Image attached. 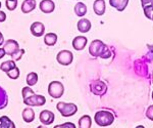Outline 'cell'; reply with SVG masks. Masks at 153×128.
Wrapping results in <instances>:
<instances>
[{
    "mask_svg": "<svg viewBox=\"0 0 153 128\" xmlns=\"http://www.w3.org/2000/svg\"><path fill=\"white\" fill-rule=\"evenodd\" d=\"M114 115L112 114L111 112L106 110H101L96 112L95 116H94V120L95 123L98 125V126L101 127H106V126H110L113 122H114Z\"/></svg>",
    "mask_w": 153,
    "mask_h": 128,
    "instance_id": "2",
    "label": "cell"
},
{
    "mask_svg": "<svg viewBox=\"0 0 153 128\" xmlns=\"http://www.w3.org/2000/svg\"><path fill=\"white\" fill-rule=\"evenodd\" d=\"M93 10L98 16H103L106 11L105 0H95L94 3H93Z\"/></svg>",
    "mask_w": 153,
    "mask_h": 128,
    "instance_id": "13",
    "label": "cell"
},
{
    "mask_svg": "<svg viewBox=\"0 0 153 128\" xmlns=\"http://www.w3.org/2000/svg\"><path fill=\"white\" fill-rule=\"evenodd\" d=\"M56 61L62 66H70L74 61V55L70 50H60L56 55Z\"/></svg>",
    "mask_w": 153,
    "mask_h": 128,
    "instance_id": "7",
    "label": "cell"
},
{
    "mask_svg": "<svg viewBox=\"0 0 153 128\" xmlns=\"http://www.w3.org/2000/svg\"><path fill=\"white\" fill-rule=\"evenodd\" d=\"M136 128H145L144 126H143V125H139V126H137Z\"/></svg>",
    "mask_w": 153,
    "mask_h": 128,
    "instance_id": "37",
    "label": "cell"
},
{
    "mask_svg": "<svg viewBox=\"0 0 153 128\" xmlns=\"http://www.w3.org/2000/svg\"><path fill=\"white\" fill-rule=\"evenodd\" d=\"M16 61H14L13 60H9V61H3V63L0 65V70L6 74L7 72H9V71L12 70V69L16 68Z\"/></svg>",
    "mask_w": 153,
    "mask_h": 128,
    "instance_id": "24",
    "label": "cell"
},
{
    "mask_svg": "<svg viewBox=\"0 0 153 128\" xmlns=\"http://www.w3.org/2000/svg\"><path fill=\"white\" fill-rule=\"evenodd\" d=\"M90 87V91L93 93L94 95H97V97H103L106 92H107V85H106L105 82L101 80H94L90 83L89 85Z\"/></svg>",
    "mask_w": 153,
    "mask_h": 128,
    "instance_id": "5",
    "label": "cell"
},
{
    "mask_svg": "<svg viewBox=\"0 0 153 128\" xmlns=\"http://www.w3.org/2000/svg\"><path fill=\"white\" fill-rule=\"evenodd\" d=\"M39 120L43 125H50L55 120V115L49 110H43L39 115Z\"/></svg>",
    "mask_w": 153,
    "mask_h": 128,
    "instance_id": "9",
    "label": "cell"
},
{
    "mask_svg": "<svg viewBox=\"0 0 153 128\" xmlns=\"http://www.w3.org/2000/svg\"><path fill=\"white\" fill-rule=\"evenodd\" d=\"M6 21V13L4 11L0 10V23H3Z\"/></svg>",
    "mask_w": 153,
    "mask_h": 128,
    "instance_id": "34",
    "label": "cell"
},
{
    "mask_svg": "<svg viewBox=\"0 0 153 128\" xmlns=\"http://www.w3.org/2000/svg\"><path fill=\"white\" fill-rule=\"evenodd\" d=\"M8 105V95L6 90L2 86H0V110L5 109Z\"/></svg>",
    "mask_w": 153,
    "mask_h": 128,
    "instance_id": "20",
    "label": "cell"
},
{
    "mask_svg": "<svg viewBox=\"0 0 153 128\" xmlns=\"http://www.w3.org/2000/svg\"><path fill=\"white\" fill-rule=\"evenodd\" d=\"M3 48H4V50H5L6 55L11 56L13 53H16L19 49V44L18 41L14 40V39H8V40H6L5 43H4Z\"/></svg>",
    "mask_w": 153,
    "mask_h": 128,
    "instance_id": "8",
    "label": "cell"
},
{
    "mask_svg": "<svg viewBox=\"0 0 153 128\" xmlns=\"http://www.w3.org/2000/svg\"><path fill=\"white\" fill-rule=\"evenodd\" d=\"M25 49H23V48H19L18 51H16V53H13L10 58H11V60H13L14 61H21L22 60V58H23V55H25Z\"/></svg>",
    "mask_w": 153,
    "mask_h": 128,
    "instance_id": "30",
    "label": "cell"
},
{
    "mask_svg": "<svg viewBox=\"0 0 153 128\" xmlns=\"http://www.w3.org/2000/svg\"><path fill=\"white\" fill-rule=\"evenodd\" d=\"M65 93V86L59 81H52L48 85V94L52 98H60Z\"/></svg>",
    "mask_w": 153,
    "mask_h": 128,
    "instance_id": "4",
    "label": "cell"
},
{
    "mask_svg": "<svg viewBox=\"0 0 153 128\" xmlns=\"http://www.w3.org/2000/svg\"><path fill=\"white\" fill-rule=\"evenodd\" d=\"M3 44H4V37L2 35L1 32H0V46L3 45Z\"/></svg>",
    "mask_w": 153,
    "mask_h": 128,
    "instance_id": "36",
    "label": "cell"
},
{
    "mask_svg": "<svg viewBox=\"0 0 153 128\" xmlns=\"http://www.w3.org/2000/svg\"><path fill=\"white\" fill-rule=\"evenodd\" d=\"M24 104L28 107H42L46 104V98L44 95L41 94H33L30 95L29 97L25 98Z\"/></svg>",
    "mask_w": 153,
    "mask_h": 128,
    "instance_id": "6",
    "label": "cell"
},
{
    "mask_svg": "<svg viewBox=\"0 0 153 128\" xmlns=\"http://www.w3.org/2000/svg\"><path fill=\"white\" fill-rule=\"evenodd\" d=\"M37 6L36 0H24V2L22 3V12L23 13H30L33 10H35Z\"/></svg>",
    "mask_w": 153,
    "mask_h": 128,
    "instance_id": "15",
    "label": "cell"
},
{
    "mask_svg": "<svg viewBox=\"0 0 153 128\" xmlns=\"http://www.w3.org/2000/svg\"><path fill=\"white\" fill-rule=\"evenodd\" d=\"M1 5H2V4H1V1H0V8H1Z\"/></svg>",
    "mask_w": 153,
    "mask_h": 128,
    "instance_id": "40",
    "label": "cell"
},
{
    "mask_svg": "<svg viewBox=\"0 0 153 128\" xmlns=\"http://www.w3.org/2000/svg\"><path fill=\"white\" fill-rule=\"evenodd\" d=\"M22 117H23V120L26 123H32L35 120V112L31 107L25 108L23 110V113H22Z\"/></svg>",
    "mask_w": 153,
    "mask_h": 128,
    "instance_id": "16",
    "label": "cell"
},
{
    "mask_svg": "<svg viewBox=\"0 0 153 128\" xmlns=\"http://www.w3.org/2000/svg\"><path fill=\"white\" fill-rule=\"evenodd\" d=\"M87 42H88V39L87 37L85 36H76L74 38L73 40V47L74 49H76V50L80 51V50H83L84 48L86 47V45H87Z\"/></svg>",
    "mask_w": 153,
    "mask_h": 128,
    "instance_id": "12",
    "label": "cell"
},
{
    "mask_svg": "<svg viewBox=\"0 0 153 128\" xmlns=\"http://www.w3.org/2000/svg\"><path fill=\"white\" fill-rule=\"evenodd\" d=\"M143 8V12H144V16H146L148 19H151L152 21V16H153V4L151 5H146Z\"/></svg>",
    "mask_w": 153,
    "mask_h": 128,
    "instance_id": "26",
    "label": "cell"
},
{
    "mask_svg": "<svg viewBox=\"0 0 153 128\" xmlns=\"http://www.w3.org/2000/svg\"><path fill=\"white\" fill-rule=\"evenodd\" d=\"M6 75H7V77L10 78V79L16 80L19 77V67L13 68L12 70L9 71V72H7Z\"/></svg>",
    "mask_w": 153,
    "mask_h": 128,
    "instance_id": "27",
    "label": "cell"
},
{
    "mask_svg": "<svg viewBox=\"0 0 153 128\" xmlns=\"http://www.w3.org/2000/svg\"><path fill=\"white\" fill-rule=\"evenodd\" d=\"M76 28H78L79 32L81 33H87L91 30L92 28V24L86 18H81V19H79L78 24H76Z\"/></svg>",
    "mask_w": 153,
    "mask_h": 128,
    "instance_id": "14",
    "label": "cell"
},
{
    "mask_svg": "<svg viewBox=\"0 0 153 128\" xmlns=\"http://www.w3.org/2000/svg\"><path fill=\"white\" fill-rule=\"evenodd\" d=\"M74 10H75V13L76 14V16L83 18V16H85L86 13H87L88 8H87V5H86L84 2L79 1L75 5V7H74Z\"/></svg>",
    "mask_w": 153,
    "mask_h": 128,
    "instance_id": "19",
    "label": "cell"
},
{
    "mask_svg": "<svg viewBox=\"0 0 153 128\" xmlns=\"http://www.w3.org/2000/svg\"><path fill=\"white\" fill-rule=\"evenodd\" d=\"M152 83H153V72H152Z\"/></svg>",
    "mask_w": 153,
    "mask_h": 128,
    "instance_id": "39",
    "label": "cell"
},
{
    "mask_svg": "<svg viewBox=\"0 0 153 128\" xmlns=\"http://www.w3.org/2000/svg\"><path fill=\"white\" fill-rule=\"evenodd\" d=\"M152 22H153V16H152Z\"/></svg>",
    "mask_w": 153,
    "mask_h": 128,
    "instance_id": "42",
    "label": "cell"
},
{
    "mask_svg": "<svg viewBox=\"0 0 153 128\" xmlns=\"http://www.w3.org/2000/svg\"><path fill=\"white\" fill-rule=\"evenodd\" d=\"M5 5L9 11H13L18 7V0H5Z\"/></svg>",
    "mask_w": 153,
    "mask_h": 128,
    "instance_id": "28",
    "label": "cell"
},
{
    "mask_svg": "<svg viewBox=\"0 0 153 128\" xmlns=\"http://www.w3.org/2000/svg\"><path fill=\"white\" fill-rule=\"evenodd\" d=\"M89 53L93 56V58H108L111 56V51L108 48V46L99 40V39H95L90 43L89 46Z\"/></svg>",
    "mask_w": 153,
    "mask_h": 128,
    "instance_id": "1",
    "label": "cell"
},
{
    "mask_svg": "<svg viewBox=\"0 0 153 128\" xmlns=\"http://www.w3.org/2000/svg\"><path fill=\"white\" fill-rule=\"evenodd\" d=\"M38 74L35 73V72H30L28 75H27V78H26V82L28 86H34L37 84V82H38Z\"/></svg>",
    "mask_w": 153,
    "mask_h": 128,
    "instance_id": "25",
    "label": "cell"
},
{
    "mask_svg": "<svg viewBox=\"0 0 153 128\" xmlns=\"http://www.w3.org/2000/svg\"><path fill=\"white\" fill-rule=\"evenodd\" d=\"M39 8L44 13H52L55 9V3L53 0H41L39 3Z\"/></svg>",
    "mask_w": 153,
    "mask_h": 128,
    "instance_id": "11",
    "label": "cell"
},
{
    "mask_svg": "<svg viewBox=\"0 0 153 128\" xmlns=\"http://www.w3.org/2000/svg\"><path fill=\"white\" fill-rule=\"evenodd\" d=\"M56 109L61 114L62 117H71L78 112V107L73 103L59 102L56 105Z\"/></svg>",
    "mask_w": 153,
    "mask_h": 128,
    "instance_id": "3",
    "label": "cell"
},
{
    "mask_svg": "<svg viewBox=\"0 0 153 128\" xmlns=\"http://www.w3.org/2000/svg\"><path fill=\"white\" fill-rule=\"evenodd\" d=\"M109 4L117 11H124L129 4V0H109Z\"/></svg>",
    "mask_w": 153,
    "mask_h": 128,
    "instance_id": "17",
    "label": "cell"
},
{
    "mask_svg": "<svg viewBox=\"0 0 153 128\" xmlns=\"http://www.w3.org/2000/svg\"><path fill=\"white\" fill-rule=\"evenodd\" d=\"M152 100H153V91H152Z\"/></svg>",
    "mask_w": 153,
    "mask_h": 128,
    "instance_id": "41",
    "label": "cell"
},
{
    "mask_svg": "<svg viewBox=\"0 0 153 128\" xmlns=\"http://www.w3.org/2000/svg\"><path fill=\"white\" fill-rule=\"evenodd\" d=\"M54 128H76V126L71 122H65L63 124H59L54 126Z\"/></svg>",
    "mask_w": 153,
    "mask_h": 128,
    "instance_id": "31",
    "label": "cell"
},
{
    "mask_svg": "<svg viewBox=\"0 0 153 128\" xmlns=\"http://www.w3.org/2000/svg\"><path fill=\"white\" fill-rule=\"evenodd\" d=\"M92 119L89 115H84L79 119V128H91Z\"/></svg>",
    "mask_w": 153,
    "mask_h": 128,
    "instance_id": "22",
    "label": "cell"
},
{
    "mask_svg": "<svg viewBox=\"0 0 153 128\" xmlns=\"http://www.w3.org/2000/svg\"><path fill=\"white\" fill-rule=\"evenodd\" d=\"M37 128H46L45 126H44V125H40V126H38Z\"/></svg>",
    "mask_w": 153,
    "mask_h": 128,
    "instance_id": "38",
    "label": "cell"
},
{
    "mask_svg": "<svg viewBox=\"0 0 153 128\" xmlns=\"http://www.w3.org/2000/svg\"><path fill=\"white\" fill-rule=\"evenodd\" d=\"M5 50H4L3 47H0V60H1L2 58H4V55H5Z\"/></svg>",
    "mask_w": 153,
    "mask_h": 128,
    "instance_id": "35",
    "label": "cell"
},
{
    "mask_svg": "<svg viewBox=\"0 0 153 128\" xmlns=\"http://www.w3.org/2000/svg\"><path fill=\"white\" fill-rule=\"evenodd\" d=\"M146 117L149 120L153 121V105H151V106H149V107H148V109L146 111Z\"/></svg>",
    "mask_w": 153,
    "mask_h": 128,
    "instance_id": "32",
    "label": "cell"
},
{
    "mask_svg": "<svg viewBox=\"0 0 153 128\" xmlns=\"http://www.w3.org/2000/svg\"><path fill=\"white\" fill-rule=\"evenodd\" d=\"M0 128H16L13 121L7 116L0 117Z\"/></svg>",
    "mask_w": 153,
    "mask_h": 128,
    "instance_id": "23",
    "label": "cell"
},
{
    "mask_svg": "<svg viewBox=\"0 0 153 128\" xmlns=\"http://www.w3.org/2000/svg\"><path fill=\"white\" fill-rule=\"evenodd\" d=\"M35 94V92H34V90L32 89L30 86H25V87L22 89V95H23V100L25 98L29 97L30 95H33Z\"/></svg>",
    "mask_w": 153,
    "mask_h": 128,
    "instance_id": "29",
    "label": "cell"
},
{
    "mask_svg": "<svg viewBox=\"0 0 153 128\" xmlns=\"http://www.w3.org/2000/svg\"><path fill=\"white\" fill-rule=\"evenodd\" d=\"M58 37L55 33H47L44 35V43L47 46H54L57 42Z\"/></svg>",
    "mask_w": 153,
    "mask_h": 128,
    "instance_id": "21",
    "label": "cell"
},
{
    "mask_svg": "<svg viewBox=\"0 0 153 128\" xmlns=\"http://www.w3.org/2000/svg\"><path fill=\"white\" fill-rule=\"evenodd\" d=\"M31 34L35 37H42L45 34V26L41 22H34L30 27Z\"/></svg>",
    "mask_w": 153,
    "mask_h": 128,
    "instance_id": "10",
    "label": "cell"
},
{
    "mask_svg": "<svg viewBox=\"0 0 153 128\" xmlns=\"http://www.w3.org/2000/svg\"><path fill=\"white\" fill-rule=\"evenodd\" d=\"M140 2H141L142 7H144V6H146V5H151V4H153V0H140Z\"/></svg>",
    "mask_w": 153,
    "mask_h": 128,
    "instance_id": "33",
    "label": "cell"
},
{
    "mask_svg": "<svg viewBox=\"0 0 153 128\" xmlns=\"http://www.w3.org/2000/svg\"><path fill=\"white\" fill-rule=\"evenodd\" d=\"M135 71L138 75L141 76H146V74H148V67L146 66V64L143 61V60H139L135 63Z\"/></svg>",
    "mask_w": 153,
    "mask_h": 128,
    "instance_id": "18",
    "label": "cell"
}]
</instances>
